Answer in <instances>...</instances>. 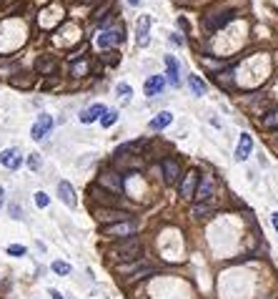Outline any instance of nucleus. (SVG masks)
Returning <instances> with one entry per match:
<instances>
[{"label": "nucleus", "instance_id": "32", "mask_svg": "<svg viewBox=\"0 0 278 299\" xmlns=\"http://www.w3.org/2000/svg\"><path fill=\"white\" fill-rule=\"evenodd\" d=\"M270 221H273V229H276V231H278V211H276V214H273V216H270Z\"/></svg>", "mask_w": 278, "mask_h": 299}, {"label": "nucleus", "instance_id": "5", "mask_svg": "<svg viewBox=\"0 0 278 299\" xmlns=\"http://www.w3.org/2000/svg\"><path fill=\"white\" fill-rule=\"evenodd\" d=\"M213 189H216V179H213L210 174H206V176L198 179V186H196L193 199H196L198 204H208V199L213 196Z\"/></svg>", "mask_w": 278, "mask_h": 299}, {"label": "nucleus", "instance_id": "24", "mask_svg": "<svg viewBox=\"0 0 278 299\" xmlns=\"http://www.w3.org/2000/svg\"><path fill=\"white\" fill-rule=\"evenodd\" d=\"M8 254H10V256H26L28 249H26L23 244H10V246H8Z\"/></svg>", "mask_w": 278, "mask_h": 299}, {"label": "nucleus", "instance_id": "11", "mask_svg": "<svg viewBox=\"0 0 278 299\" xmlns=\"http://www.w3.org/2000/svg\"><path fill=\"white\" fill-rule=\"evenodd\" d=\"M196 186H198V174H196V171H188V174L183 176V181H180V196H183V199H193Z\"/></svg>", "mask_w": 278, "mask_h": 299}, {"label": "nucleus", "instance_id": "29", "mask_svg": "<svg viewBox=\"0 0 278 299\" xmlns=\"http://www.w3.org/2000/svg\"><path fill=\"white\" fill-rule=\"evenodd\" d=\"M118 93L128 98V96H130V86H128V83H120V86H118Z\"/></svg>", "mask_w": 278, "mask_h": 299}, {"label": "nucleus", "instance_id": "7", "mask_svg": "<svg viewBox=\"0 0 278 299\" xmlns=\"http://www.w3.org/2000/svg\"><path fill=\"white\" fill-rule=\"evenodd\" d=\"M0 164L6 169H20V164H23L20 148H6V151H0Z\"/></svg>", "mask_w": 278, "mask_h": 299}, {"label": "nucleus", "instance_id": "10", "mask_svg": "<svg viewBox=\"0 0 278 299\" xmlns=\"http://www.w3.org/2000/svg\"><path fill=\"white\" fill-rule=\"evenodd\" d=\"M228 21H233V13L230 11H223V13H213V16H206V28L208 31H218V28H223Z\"/></svg>", "mask_w": 278, "mask_h": 299}, {"label": "nucleus", "instance_id": "22", "mask_svg": "<svg viewBox=\"0 0 278 299\" xmlns=\"http://www.w3.org/2000/svg\"><path fill=\"white\" fill-rule=\"evenodd\" d=\"M50 269H53L56 274H70V264H68V261H60V259H58V261H53V264H50Z\"/></svg>", "mask_w": 278, "mask_h": 299}, {"label": "nucleus", "instance_id": "15", "mask_svg": "<svg viewBox=\"0 0 278 299\" xmlns=\"http://www.w3.org/2000/svg\"><path fill=\"white\" fill-rule=\"evenodd\" d=\"M106 111H108V108H106L103 103H93L88 111L80 113V121H83V123H93V121H98L100 116H106Z\"/></svg>", "mask_w": 278, "mask_h": 299}, {"label": "nucleus", "instance_id": "16", "mask_svg": "<svg viewBox=\"0 0 278 299\" xmlns=\"http://www.w3.org/2000/svg\"><path fill=\"white\" fill-rule=\"evenodd\" d=\"M163 88H166V78L163 76H150L146 81V96H158V93H163Z\"/></svg>", "mask_w": 278, "mask_h": 299}, {"label": "nucleus", "instance_id": "28", "mask_svg": "<svg viewBox=\"0 0 278 299\" xmlns=\"http://www.w3.org/2000/svg\"><path fill=\"white\" fill-rule=\"evenodd\" d=\"M30 169H33V171L40 169V159H38V154H30Z\"/></svg>", "mask_w": 278, "mask_h": 299}, {"label": "nucleus", "instance_id": "19", "mask_svg": "<svg viewBox=\"0 0 278 299\" xmlns=\"http://www.w3.org/2000/svg\"><path fill=\"white\" fill-rule=\"evenodd\" d=\"M170 121H173V113H170V111H163V113H158V116L150 121V131H163L166 126H170Z\"/></svg>", "mask_w": 278, "mask_h": 299}, {"label": "nucleus", "instance_id": "9", "mask_svg": "<svg viewBox=\"0 0 278 299\" xmlns=\"http://www.w3.org/2000/svg\"><path fill=\"white\" fill-rule=\"evenodd\" d=\"M180 179V164L176 159H163V181L166 184H176Z\"/></svg>", "mask_w": 278, "mask_h": 299}, {"label": "nucleus", "instance_id": "31", "mask_svg": "<svg viewBox=\"0 0 278 299\" xmlns=\"http://www.w3.org/2000/svg\"><path fill=\"white\" fill-rule=\"evenodd\" d=\"M50 296H53V299H63V294H60L58 289H50Z\"/></svg>", "mask_w": 278, "mask_h": 299}, {"label": "nucleus", "instance_id": "26", "mask_svg": "<svg viewBox=\"0 0 278 299\" xmlns=\"http://www.w3.org/2000/svg\"><path fill=\"white\" fill-rule=\"evenodd\" d=\"M38 68H40V73H53V71H56V63H53V61H46V63H38Z\"/></svg>", "mask_w": 278, "mask_h": 299}, {"label": "nucleus", "instance_id": "37", "mask_svg": "<svg viewBox=\"0 0 278 299\" xmlns=\"http://www.w3.org/2000/svg\"><path fill=\"white\" fill-rule=\"evenodd\" d=\"M86 3H90V0H86Z\"/></svg>", "mask_w": 278, "mask_h": 299}, {"label": "nucleus", "instance_id": "1", "mask_svg": "<svg viewBox=\"0 0 278 299\" xmlns=\"http://www.w3.org/2000/svg\"><path fill=\"white\" fill-rule=\"evenodd\" d=\"M143 254V241L138 236H130V239H123L118 246H116V256L120 261H138Z\"/></svg>", "mask_w": 278, "mask_h": 299}, {"label": "nucleus", "instance_id": "4", "mask_svg": "<svg viewBox=\"0 0 278 299\" xmlns=\"http://www.w3.org/2000/svg\"><path fill=\"white\" fill-rule=\"evenodd\" d=\"M98 186L106 189V191H110V194H120L126 184H123V176L118 171H103L98 176Z\"/></svg>", "mask_w": 278, "mask_h": 299}, {"label": "nucleus", "instance_id": "35", "mask_svg": "<svg viewBox=\"0 0 278 299\" xmlns=\"http://www.w3.org/2000/svg\"><path fill=\"white\" fill-rule=\"evenodd\" d=\"M128 3H130V6H138V0H128Z\"/></svg>", "mask_w": 278, "mask_h": 299}, {"label": "nucleus", "instance_id": "12", "mask_svg": "<svg viewBox=\"0 0 278 299\" xmlns=\"http://www.w3.org/2000/svg\"><path fill=\"white\" fill-rule=\"evenodd\" d=\"M253 151V138L248 133H240V141H238V148H236V159L238 161H246Z\"/></svg>", "mask_w": 278, "mask_h": 299}, {"label": "nucleus", "instance_id": "23", "mask_svg": "<svg viewBox=\"0 0 278 299\" xmlns=\"http://www.w3.org/2000/svg\"><path fill=\"white\" fill-rule=\"evenodd\" d=\"M116 121H118V113H116V111H106V116L100 118V123H103L106 128H110V126H113Z\"/></svg>", "mask_w": 278, "mask_h": 299}, {"label": "nucleus", "instance_id": "25", "mask_svg": "<svg viewBox=\"0 0 278 299\" xmlns=\"http://www.w3.org/2000/svg\"><path fill=\"white\" fill-rule=\"evenodd\" d=\"M48 204H50L48 194H46V191H38V194H36V206H38V209H46Z\"/></svg>", "mask_w": 278, "mask_h": 299}, {"label": "nucleus", "instance_id": "2", "mask_svg": "<svg viewBox=\"0 0 278 299\" xmlns=\"http://www.w3.org/2000/svg\"><path fill=\"white\" fill-rule=\"evenodd\" d=\"M136 231H138V221H136V219H128V221H118V224L103 226V234H106V236H123V239H130V236H136Z\"/></svg>", "mask_w": 278, "mask_h": 299}, {"label": "nucleus", "instance_id": "30", "mask_svg": "<svg viewBox=\"0 0 278 299\" xmlns=\"http://www.w3.org/2000/svg\"><path fill=\"white\" fill-rule=\"evenodd\" d=\"M10 214H13V219H20V209L18 206H10Z\"/></svg>", "mask_w": 278, "mask_h": 299}, {"label": "nucleus", "instance_id": "3", "mask_svg": "<svg viewBox=\"0 0 278 299\" xmlns=\"http://www.w3.org/2000/svg\"><path fill=\"white\" fill-rule=\"evenodd\" d=\"M116 43H123V26H113V28H103L96 36V46L98 48H110Z\"/></svg>", "mask_w": 278, "mask_h": 299}, {"label": "nucleus", "instance_id": "20", "mask_svg": "<svg viewBox=\"0 0 278 299\" xmlns=\"http://www.w3.org/2000/svg\"><path fill=\"white\" fill-rule=\"evenodd\" d=\"M213 214V206L210 204H196L193 209H190V216H196V219H206V216H210Z\"/></svg>", "mask_w": 278, "mask_h": 299}, {"label": "nucleus", "instance_id": "14", "mask_svg": "<svg viewBox=\"0 0 278 299\" xmlns=\"http://www.w3.org/2000/svg\"><path fill=\"white\" fill-rule=\"evenodd\" d=\"M123 274H130V279H146V276H150V274H156L158 269L156 266H150V264H143V266H126V269H120Z\"/></svg>", "mask_w": 278, "mask_h": 299}, {"label": "nucleus", "instance_id": "13", "mask_svg": "<svg viewBox=\"0 0 278 299\" xmlns=\"http://www.w3.org/2000/svg\"><path fill=\"white\" fill-rule=\"evenodd\" d=\"M58 196L63 199V204H66V206L76 209V204H78V201H76V189H73L68 181H60V184H58Z\"/></svg>", "mask_w": 278, "mask_h": 299}, {"label": "nucleus", "instance_id": "6", "mask_svg": "<svg viewBox=\"0 0 278 299\" xmlns=\"http://www.w3.org/2000/svg\"><path fill=\"white\" fill-rule=\"evenodd\" d=\"M128 219H130V214L123 211V209H98V221H103L106 226L110 221L118 224V221H128Z\"/></svg>", "mask_w": 278, "mask_h": 299}, {"label": "nucleus", "instance_id": "34", "mask_svg": "<svg viewBox=\"0 0 278 299\" xmlns=\"http://www.w3.org/2000/svg\"><path fill=\"white\" fill-rule=\"evenodd\" d=\"M6 204V191H3V186H0V206Z\"/></svg>", "mask_w": 278, "mask_h": 299}, {"label": "nucleus", "instance_id": "27", "mask_svg": "<svg viewBox=\"0 0 278 299\" xmlns=\"http://www.w3.org/2000/svg\"><path fill=\"white\" fill-rule=\"evenodd\" d=\"M83 73H88V63H86V61L73 66V76H83Z\"/></svg>", "mask_w": 278, "mask_h": 299}, {"label": "nucleus", "instance_id": "8", "mask_svg": "<svg viewBox=\"0 0 278 299\" xmlns=\"http://www.w3.org/2000/svg\"><path fill=\"white\" fill-rule=\"evenodd\" d=\"M50 128H53V118L50 116H40L36 123H33V128H30V136L36 138V141H40V138H46L48 133H50Z\"/></svg>", "mask_w": 278, "mask_h": 299}, {"label": "nucleus", "instance_id": "33", "mask_svg": "<svg viewBox=\"0 0 278 299\" xmlns=\"http://www.w3.org/2000/svg\"><path fill=\"white\" fill-rule=\"evenodd\" d=\"M170 41H173L176 46H183V38H178V36H170Z\"/></svg>", "mask_w": 278, "mask_h": 299}, {"label": "nucleus", "instance_id": "17", "mask_svg": "<svg viewBox=\"0 0 278 299\" xmlns=\"http://www.w3.org/2000/svg\"><path fill=\"white\" fill-rule=\"evenodd\" d=\"M138 46H148V31H150V18L148 16H140L138 21Z\"/></svg>", "mask_w": 278, "mask_h": 299}, {"label": "nucleus", "instance_id": "21", "mask_svg": "<svg viewBox=\"0 0 278 299\" xmlns=\"http://www.w3.org/2000/svg\"><path fill=\"white\" fill-rule=\"evenodd\" d=\"M188 83H190V91H193L196 96H203V93H206V83H203L198 76H188Z\"/></svg>", "mask_w": 278, "mask_h": 299}, {"label": "nucleus", "instance_id": "36", "mask_svg": "<svg viewBox=\"0 0 278 299\" xmlns=\"http://www.w3.org/2000/svg\"><path fill=\"white\" fill-rule=\"evenodd\" d=\"M273 136H276V138H278V128H276V131H273Z\"/></svg>", "mask_w": 278, "mask_h": 299}, {"label": "nucleus", "instance_id": "18", "mask_svg": "<svg viewBox=\"0 0 278 299\" xmlns=\"http://www.w3.org/2000/svg\"><path fill=\"white\" fill-rule=\"evenodd\" d=\"M166 68H168V81L170 86H180V76H178V61L173 56H166Z\"/></svg>", "mask_w": 278, "mask_h": 299}]
</instances>
